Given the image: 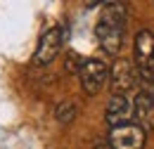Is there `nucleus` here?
Segmentation results:
<instances>
[{"mask_svg": "<svg viewBox=\"0 0 154 149\" xmlns=\"http://www.w3.org/2000/svg\"><path fill=\"white\" fill-rule=\"evenodd\" d=\"M95 33L100 40V47L107 55H119L123 36H126V7L116 5V2L107 5L100 21H97Z\"/></svg>", "mask_w": 154, "mask_h": 149, "instance_id": "f257e3e1", "label": "nucleus"}, {"mask_svg": "<svg viewBox=\"0 0 154 149\" xmlns=\"http://www.w3.org/2000/svg\"><path fill=\"white\" fill-rule=\"evenodd\" d=\"M135 62L137 76L147 83H154V33L142 29L135 36Z\"/></svg>", "mask_w": 154, "mask_h": 149, "instance_id": "f03ea898", "label": "nucleus"}, {"mask_svg": "<svg viewBox=\"0 0 154 149\" xmlns=\"http://www.w3.org/2000/svg\"><path fill=\"white\" fill-rule=\"evenodd\" d=\"M78 78H81V88L85 95H95L104 88L107 78H109V66L100 59H85L78 69Z\"/></svg>", "mask_w": 154, "mask_h": 149, "instance_id": "7ed1b4c3", "label": "nucleus"}, {"mask_svg": "<svg viewBox=\"0 0 154 149\" xmlns=\"http://www.w3.org/2000/svg\"><path fill=\"white\" fill-rule=\"evenodd\" d=\"M145 140H147V132L142 126H119V128H109V140L107 144L112 149H145Z\"/></svg>", "mask_w": 154, "mask_h": 149, "instance_id": "20e7f679", "label": "nucleus"}, {"mask_svg": "<svg viewBox=\"0 0 154 149\" xmlns=\"http://www.w3.org/2000/svg\"><path fill=\"white\" fill-rule=\"evenodd\" d=\"M62 40H64V29L62 26H52V29H48L38 40V47H36V52H33V62L36 64H50L55 57L59 55V50H62Z\"/></svg>", "mask_w": 154, "mask_h": 149, "instance_id": "39448f33", "label": "nucleus"}, {"mask_svg": "<svg viewBox=\"0 0 154 149\" xmlns=\"http://www.w3.org/2000/svg\"><path fill=\"white\" fill-rule=\"evenodd\" d=\"M133 114H135V107L128 102V97L126 95H114L109 99V107H107L104 118H107V123L112 128H119V126H128L131 118H133Z\"/></svg>", "mask_w": 154, "mask_h": 149, "instance_id": "423d86ee", "label": "nucleus"}, {"mask_svg": "<svg viewBox=\"0 0 154 149\" xmlns=\"http://www.w3.org/2000/svg\"><path fill=\"white\" fill-rule=\"evenodd\" d=\"M112 85H114L116 95H123L126 90L135 88V71L131 66V62H116L112 69Z\"/></svg>", "mask_w": 154, "mask_h": 149, "instance_id": "0eeeda50", "label": "nucleus"}, {"mask_svg": "<svg viewBox=\"0 0 154 149\" xmlns=\"http://www.w3.org/2000/svg\"><path fill=\"white\" fill-rule=\"evenodd\" d=\"M135 114L142 123V128H154V95L140 93L135 97Z\"/></svg>", "mask_w": 154, "mask_h": 149, "instance_id": "6e6552de", "label": "nucleus"}, {"mask_svg": "<svg viewBox=\"0 0 154 149\" xmlns=\"http://www.w3.org/2000/svg\"><path fill=\"white\" fill-rule=\"evenodd\" d=\"M59 123H71L74 118H76V107L71 104V102H62L57 107V111H55Z\"/></svg>", "mask_w": 154, "mask_h": 149, "instance_id": "1a4fd4ad", "label": "nucleus"}, {"mask_svg": "<svg viewBox=\"0 0 154 149\" xmlns=\"http://www.w3.org/2000/svg\"><path fill=\"white\" fill-rule=\"evenodd\" d=\"M95 149H112V147H109V144H97Z\"/></svg>", "mask_w": 154, "mask_h": 149, "instance_id": "9d476101", "label": "nucleus"}]
</instances>
